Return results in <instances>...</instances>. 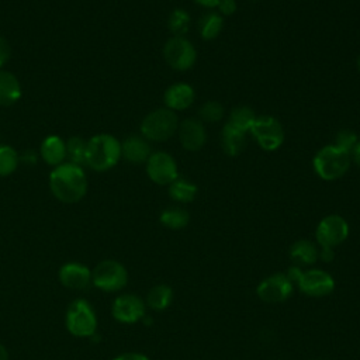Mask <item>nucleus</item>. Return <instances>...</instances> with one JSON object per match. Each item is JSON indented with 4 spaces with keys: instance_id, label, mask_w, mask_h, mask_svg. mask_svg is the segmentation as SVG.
<instances>
[{
    "instance_id": "1",
    "label": "nucleus",
    "mask_w": 360,
    "mask_h": 360,
    "mask_svg": "<svg viewBox=\"0 0 360 360\" xmlns=\"http://www.w3.org/2000/svg\"><path fill=\"white\" fill-rule=\"evenodd\" d=\"M52 194L62 202H77L87 193V177L82 166L75 163H62L56 166L49 176Z\"/></svg>"
},
{
    "instance_id": "2",
    "label": "nucleus",
    "mask_w": 360,
    "mask_h": 360,
    "mask_svg": "<svg viewBox=\"0 0 360 360\" xmlns=\"http://www.w3.org/2000/svg\"><path fill=\"white\" fill-rule=\"evenodd\" d=\"M121 158V142L110 134H97L87 141L86 165L104 172L114 167Z\"/></svg>"
},
{
    "instance_id": "3",
    "label": "nucleus",
    "mask_w": 360,
    "mask_h": 360,
    "mask_svg": "<svg viewBox=\"0 0 360 360\" xmlns=\"http://www.w3.org/2000/svg\"><path fill=\"white\" fill-rule=\"evenodd\" d=\"M315 173L323 180H336L346 174L350 166V153L336 145H326L316 152L312 160Z\"/></svg>"
},
{
    "instance_id": "4",
    "label": "nucleus",
    "mask_w": 360,
    "mask_h": 360,
    "mask_svg": "<svg viewBox=\"0 0 360 360\" xmlns=\"http://www.w3.org/2000/svg\"><path fill=\"white\" fill-rule=\"evenodd\" d=\"M179 128V120L174 111L169 108H156L145 115L141 122V134L146 141L163 142L174 135Z\"/></svg>"
},
{
    "instance_id": "5",
    "label": "nucleus",
    "mask_w": 360,
    "mask_h": 360,
    "mask_svg": "<svg viewBox=\"0 0 360 360\" xmlns=\"http://www.w3.org/2000/svg\"><path fill=\"white\" fill-rule=\"evenodd\" d=\"M66 326L72 335L79 338H87L96 332L94 311L84 300H76L70 304L66 314Z\"/></svg>"
},
{
    "instance_id": "6",
    "label": "nucleus",
    "mask_w": 360,
    "mask_h": 360,
    "mask_svg": "<svg viewBox=\"0 0 360 360\" xmlns=\"http://www.w3.org/2000/svg\"><path fill=\"white\" fill-rule=\"evenodd\" d=\"M250 132L259 146L264 150H276L283 145L284 129L280 121L271 115L256 117Z\"/></svg>"
},
{
    "instance_id": "7",
    "label": "nucleus",
    "mask_w": 360,
    "mask_h": 360,
    "mask_svg": "<svg viewBox=\"0 0 360 360\" xmlns=\"http://www.w3.org/2000/svg\"><path fill=\"white\" fill-rule=\"evenodd\" d=\"M163 58L167 65L176 70L190 69L197 58V52L190 41L183 37H173L167 39L163 46Z\"/></svg>"
},
{
    "instance_id": "8",
    "label": "nucleus",
    "mask_w": 360,
    "mask_h": 360,
    "mask_svg": "<svg viewBox=\"0 0 360 360\" xmlns=\"http://www.w3.org/2000/svg\"><path fill=\"white\" fill-rule=\"evenodd\" d=\"M91 280L100 290L117 291L127 284L128 274L121 263L115 260H104L96 266Z\"/></svg>"
},
{
    "instance_id": "9",
    "label": "nucleus",
    "mask_w": 360,
    "mask_h": 360,
    "mask_svg": "<svg viewBox=\"0 0 360 360\" xmlns=\"http://www.w3.org/2000/svg\"><path fill=\"white\" fill-rule=\"evenodd\" d=\"M349 235L347 222L336 214L325 217L316 226V240L322 248H335L340 245Z\"/></svg>"
},
{
    "instance_id": "10",
    "label": "nucleus",
    "mask_w": 360,
    "mask_h": 360,
    "mask_svg": "<svg viewBox=\"0 0 360 360\" xmlns=\"http://www.w3.org/2000/svg\"><path fill=\"white\" fill-rule=\"evenodd\" d=\"M146 173L156 184H170L177 179L176 160L166 152L150 153L149 159L146 160Z\"/></svg>"
},
{
    "instance_id": "11",
    "label": "nucleus",
    "mask_w": 360,
    "mask_h": 360,
    "mask_svg": "<svg viewBox=\"0 0 360 360\" xmlns=\"http://www.w3.org/2000/svg\"><path fill=\"white\" fill-rule=\"evenodd\" d=\"M259 298L267 304H278L285 301L292 292V283L287 274H273L264 278L256 290Z\"/></svg>"
},
{
    "instance_id": "12",
    "label": "nucleus",
    "mask_w": 360,
    "mask_h": 360,
    "mask_svg": "<svg viewBox=\"0 0 360 360\" xmlns=\"http://www.w3.org/2000/svg\"><path fill=\"white\" fill-rule=\"evenodd\" d=\"M297 284L300 290L309 297H325L330 294L335 287L332 276L319 269L302 271Z\"/></svg>"
},
{
    "instance_id": "13",
    "label": "nucleus",
    "mask_w": 360,
    "mask_h": 360,
    "mask_svg": "<svg viewBox=\"0 0 360 360\" xmlns=\"http://www.w3.org/2000/svg\"><path fill=\"white\" fill-rule=\"evenodd\" d=\"M179 139L186 150L195 152L201 149L207 141V132L202 122L197 118H186L179 124Z\"/></svg>"
},
{
    "instance_id": "14",
    "label": "nucleus",
    "mask_w": 360,
    "mask_h": 360,
    "mask_svg": "<svg viewBox=\"0 0 360 360\" xmlns=\"http://www.w3.org/2000/svg\"><path fill=\"white\" fill-rule=\"evenodd\" d=\"M145 314V305L142 300L132 294L120 295L112 305V315L117 321L124 323H134L139 321Z\"/></svg>"
},
{
    "instance_id": "15",
    "label": "nucleus",
    "mask_w": 360,
    "mask_h": 360,
    "mask_svg": "<svg viewBox=\"0 0 360 360\" xmlns=\"http://www.w3.org/2000/svg\"><path fill=\"white\" fill-rule=\"evenodd\" d=\"M163 101L166 104V108L172 111L186 110L194 101V90L187 83H174L166 89Z\"/></svg>"
},
{
    "instance_id": "16",
    "label": "nucleus",
    "mask_w": 360,
    "mask_h": 360,
    "mask_svg": "<svg viewBox=\"0 0 360 360\" xmlns=\"http://www.w3.org/2000/svg\"><path fill=\"white\" fill-rule=\"evenodd\" d=\"M59 278L65 287L72 290H82L90 283L91 274L90 270L80 263H68L62 266Z\"/></svg>"
},
{
    "instance_id": "17",
    "label": "nucleus",
    "mask_w": 360,
    "mask_h": 360,
    "mask_svg": "<svg viewBox=\"0 0 360 360\" xmlns=\"http://www.w3.org/2000/svg\"><path fill=\"white\" fill-rule=\"evenodd\" d=\"M121 156L134 165L143 163L150 156V146L143 136L131 135L121 143Z\"/></svg>"
},
{
    "instance_id": "18",
    "label": "nucleus",
    "mask_w": 360,
    "mask_h": 360,
    "mask_svg": "<svg viewBox=\"0 0 360 360\" xmlns=\"http://www.w3.org/2000/svg\"><path fill=\"white\" fill-rule=\"evenodd\" d=\"M41 158L44 159L45 163L49 166H59L65 163L66 159V142L58 136V135H49L46 136L39 148Z\"/></svg>"
},
{
    "instance_id": "19",
    "label": "nucleus",
    "mask_w": 360,
    "mask_h": 360,
    "mask_svg": "<svg viewBox=\"0 0 360 360\" xmlns=\"http://www.w3.org/2000/svg\"><path fill=\"white\" fill-rule=\"evenodd\" d=\"M21 97V84L18 79L7 72L0 69V105L10 107L15 104Z\"/></svg>"
},
{
    "instance_id": "20",
    "label": "nucleus",
    "mask_w": 360,
    "mask_h": 360,
    "mask_svg": "<svg viewBox=\"0 0 360 360\" xmlns=\"http://www.w3.org/2000/svg\"><path fill=\"white\" fill-rule=\"evenodd\" d=\"M221 146L228 156L239 155L246 146V132L225 124L221 132Z\"/></svg>"
},
{
    "instance_id": "21",
    "label": "nucleus",
    "mask_w": 360,
    "mask_h": 360,
    "mask_svg": "<svg viewBox=\"0 0 360 360\" xmlns=\"http://www.w3.org/2000/svg\"><path fill=\"white\" fill-rule=\"evenodd\" d=\"M290 257L292 259L294 263L300 266H308L316 262L318 250L312 242L307 239H301V240H297L290 248Z\"/></svg>"
},
{
    "instance_id": "22",
    "label": "nucleus",
    "mask_w": 360,
    "mask_h": 360,
    "mask_svg": "<svg viewBox=\"0 0 360 360\" xmlns=\"http://www.w3.org/2000/svg\"><path fill=\"white\" fill-rule=\"evenodd\" d=\"M169 194L179 202H190L195 198L197 186L184 179H176L169 184Z\"/></svg>"
},
{
    "instance_id": "23",
    "label": "nucleus",
    "mask_w": 360,
    "mask_h": 360,
    "mask_svg": "<svg viewBox=\"0 0 360 360\" xmlns=\"http://www.w3.org/2000/svg\"><path fill=\"white\" fill-rule=\"evenodd\" d=\"M255 120H256V114L253 112V110L246 105H242V107H235L231 111L229 120L226 124H229L231 127H233L239 131L248 132V131H250Z\"/></svg>"
},
{
    "instance_id": "24",
    "label": "nucleus",
    "mask_w": 360,
    "mask_h": 360,
    "mask_svg": "<svg viewBox=\"0 0 360 360\" xmlns=\"http://www.w3.org/2000/svg\"><path fill=\"white\" fill-rule=\"evenodd\" d=\"M172 300H173L172 288L169 285H163V284L153 287L146 297L148 305L155 311H162V309L167 308L170 305Z\"/></svg>"
},
{
    "instance_id": "25",
    "label": "nucleus",
    "mask_w": 360,
    "mask_h": 360,
    "mask_svg": "<svg viewBox=\"0 0 360 360\" xmlns=\"http://www.w3.org/2000/svg\"><path fill=\"white\" fill-rule=\"evenodd\" d=\"M200 34L204 39H214L219 35L224 20L218 13H208L204 14L200 20Z\"/></svg>"
},
{
    "instance_id": "26",
    "label": "nucleus",
    "mask_w": 360,
    "mask_h": 360,
    "mask_svg": "<svg viewBox=\"0 0 360 360\" xmlns=\"http://www.w3.org/2000/svg\"><path fill=\"white\" fill-rule=\"evenodd\" d=\"M160 222L170 229H180L188 222V212L179 207H170L160 214Z\"/></svg>"
},
{
    "instance_id": "27",
    "label": "nucleus",
    "mask_w": 360,
    "mask_h": 360,
    "mask_svg": "<svg viewBox=\"0 0 360 360\" xmlns=\"http://www.w3.org/2000/svg\"><path fill=\"white\" fill-rule=\"evenodd\" d=\"M86 150H87V141L80 136H72L66 142V158H69L70 163L82 165L86 163Z\"/></svg>"
},
{
    "instance_id": "28",
    "label": "nucleus",
    "mask_w": 360,
    "mask_h": 360,
    "mask_svg": "<svg viewBox=\"0 0 360 360\" xmlns=\"http://www.w3.org/2000/svg\"><path fill=\"white\" fill-rule=\"evenodd\" d=\"M169 30L174 34V37H183L188 31L190 27V15L183 8H176L170 13L167 20Z\"/></svg>"
},
{
    "instance_id": "29",
    "label": "nucleus",
    "mask_w": 360,
    "mask_h": 360,
    "mask_svg": "<svg viewBox=\"0 0 360 360\" xmlns=\"http://www.w3.org/2000/svg\"><path fill=\"white\" fill-rule=\"evenodd\" d=\"M18 166V155L14 148L0 145V177L11 174Z\"/></svg>"
},
{
    "instance_id": "30",
    "label": "nucleus",
    "mask_w": 360,
    "mask_h": 360,
    "mask_svg": "<svg viewBox=\"0 0 360 360\" xmlns=\"http://www.w3.org/2000/svg\"><path fill=\"white\" fill-rule=\"evenodd\" d=\"M198 114L205 122H217L224 115V107L217 101H207L200 107Z\"/></svg>"
},
{
    "instance_id": "31",
    "label": "nucleus",
    "mask_w": 360,
    "mask_h": 360,
    "mask_svg": "<svg viewBox=\"0 0 360 360\" xmlns=\"http://www.w3.org/2000/svg\"><path fill=\"white\" fill-rule=\"evenodd\" d=\"M335 141H336L335 145H336L338 148L343 149V150L347 152V153H352V150H353V148L356 146L359 138H357V135H356L353 131H350V129H340V131L338 132Z\"/></svg>"
},
{
    "instance_id": "32",
    "label": "nucleus",
    "mask_w": 360,
    "mask_h": 360,
    "mask_svg": "<svg viewBox=\"0 0 360 360\" xmlns=\"http://www.w3.org/2000/svg\"><path fill=\"white\" fill-rule=\"evenodd\" d=\"M11 56V46L8 41L3 37H0V69L7 63V60Z\"/></svg>"
},
{
    "instance_id": "33",
    "label": "nucleus",
    "mask_w": 360,
    "mask_h": 360,
    "mask_svg": "<svg viewBox=\"0 0 360 360\" xmlns=\"http://www.w3.org/2000/svg\"><path fill=\"white\" fill-rule=\"evenodd\" d=\"M224 15H231L236 11V1L235 0H219L217 6Z\"/></svg>"
},
{
    "instance_id": "34",
    "label": "nucleus",
    "mask_w": 360,
    "mask_h": 360,
    "mask_svg": "<svg viewBox=\"0 0 360 360\" xmlns=\"http://www.w3.org/2000/svg\"><path fill=\"white\" fill-rule=\"evenodd\" d=\"M114 360H149V359L143 354H139V353H125V354H121V356L115 357Z\"/></svg>"
},
{
    "instance_id": "35",
    "label": "nucleus",
    "mask_w": 360,
    "mask_h": 360,
    "mask_svg": "<svg viewBox=\"0 0 360 360\" xmlns=\"http://www.w3.org/2000/svg\"><path fill=\"white\" fill-rule=\"evenodd\" d=\"M301 274H302V271H301V269L300 267H291L290 270H288V273H287V277L291 280V283L292 281H295V283H298V280H300V277H301Z\"/></svg>"
},
{
    "instance_id": "36",
    "label": "nucleus",
    "mask_w": 360,
    "mask_h": 360,
    "mask_svg": "<svg viewBox=\"0 0 360 360\" xmlns=\"http://www.w3.org/2000/svg\"><path fill=\"white\" fill-rule=\"evenodd\" d=\"M352 155H353V159H354V162H356V163H357V166L360 167V139L357 141L356 146L353 148V150H352Z\"/></svg>"
},
{
    "instance_id": "37",
    "label": "nucleus",
    "mask_w": 360,
    "mask_h": 360,
    "mask_svg": "<svg viewBox=\"0 0 360 360\" xmlns=\"http://www.w3.org/2000/svg\"><path fill=\"white\" fill-rule=\"evenodd\" d=\"M321 257H322L325 262L332 260V259H333V252H332V249H329V248H322V250H321Z\"/></svg>"
},
{
    "instance_id": "38",
    "label": "nucleus",
    "mask_w": 360,
    "mask_h": 360,
    "mask_svg": "<svg viewBox=\"0 0 360 360\" xmlns=\"http://www.w3.org/2000/svg\"><path fill=\"white\" fill-rule=\"evenodd\" d=\"M194 1L204 7H217L219 3V0H194Z\"/></svg>"
},
{
    "instance_id": "39",
    "label": "nucleus",
    "mask_w": 360,
    "mask_h": 360,
    "mask_svg": "<svg viewBox=\"0 0 360 360\" xmlns=\"http://www.w3.org/2000/svg\"><path fill=\"white\" fill-rule=\"evenodd\" d=\"M8 354H7V350L3 345H0V360H7Z\"/></svg>"
},
{
    "instance_id": "40",
    "label": "nucleus",
    "mask_w": 360,
    "mask_h": 360,
    "mask_svg": "<svg viewBox=\"0 0 360 360\" xmlns=\"http://www.w3.org/2000/svg\"><path fill=\"white\" fill-rule=\"evenodd\" d=\"M357 65H359V69H360V56H359V60H357Z\"/></svg>"
}]
</instances>
